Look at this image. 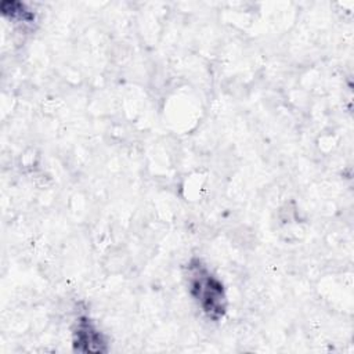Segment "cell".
Wrapping results in <instances>:
<instances>
[{"instance_id": "obj_2", "label": "cell", "mask_w": 354, "mask_h": 354, "mask_svg": "<svg viewBox=\"0 0 354 354\" xmlns=\"http://www.w3.org/2000/svg\"><path fill=\"white\" fill-rule=\"evenodd\" d=\"M73 348L80 353H104L106 342L88 317H79L73 329Z\"/></svg>"}, {"instance_id": "obj_1", "label": "cell", "mask_w": 354, "mask_h": 354, "mask_svg": "<svg viewBox=\"0 0 354 354\" xmlns=\"http://www.w3.org/2000/svg\"><path fill=\"white\" fill-rule=\"evenodd\" d=\"M187 283L191 297L209 319L224 318L228 307L224 285L198 257L187 264Z\"/></svg>"}]
</instances>
